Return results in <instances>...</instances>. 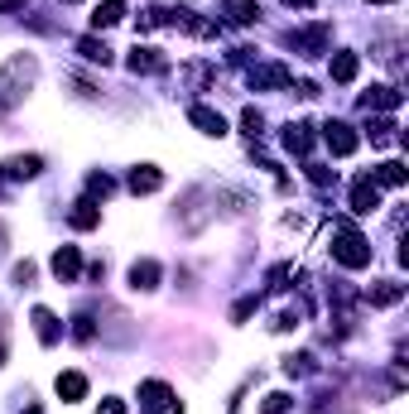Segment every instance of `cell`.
<instances>
[{
    "label": "cell",
    "mask_w": 409,
    "mask_h": 414,
    "mask_svg": "<svg viewBox=\"0 0 409 414\" xmlns=\"http://www.w3.org/2000/svg\"><path fill=\"white\" fill-rule=\"evenodd\" d=\"M400 299V284H376L371 289V304H395Z\"/></svg>",
    "instance_id": "9a60e30c"
},
{
    "label": "cell",
    "mask_w": 409,
    "mask_h": 414,
    "mask_svg": "<svg viewBox=\"0 0 409 414\" xmlns=\"http://www.w3.org/2000/svg\"><path fill=\"white\" fill-rule=\"evenodd\" d=\"M39 159H34V154H25V159H10V173H15V178H34V173H39Z\"/></svg>",
    "instance_id": "7c38bea8"
},
{
    "label": "cell",
    "mask_w": 409,
    "mask_h": 414,
    "mask_svg": "<svg viewBox=\"0 0 409 414\" xmlns=\"http://www.w3.org/2000/svg\"><path fill=\"white\" fill-rule=\"evenodd\" d=\"M327 150H332V154H352L356 135L347 130V126H327Z\"/></svg>",
    "instance_id": "277c9868"
},
{
    "label": "cell",
    "mask_w": 409,
    "mask_h": 414,
    "mask_svg": "<svg viewBox=\"0 0 409 414\" xmlns=\"http://www.w3.org/2000/svg\"><path fill=\"white\" fill-rule=\"evenodd\" d=\"M34 323H39V337H44V342H58V323H54V313H49V308H39V313H34Z\"/></svg>",
    "instance_id": "8fae6325"
},
{
    "label": "cell",
    "mask_w": 409,
    "mask_h": 414,
    "mask_svg": "<svg viewBox=\"0 0 409 414\" xmlns=\"http://www.w3.org/2000/svg\"><path fill=\"white\" fill-rule=\"evenodd\" d=\"M381 5H385V0H381Z\"/></svg>",
    "instance_id": "ffe728a7"
},
{
    "label": "cell",
    "mask_w": 409,
    "mask_h": 414,
    "mask_svg": "<svg viewBox=\"0 0 409 414\" xmlns=\"http://www.w3.org/2000/svg\"><path fill=\"white\" fill-rule=\"evenodd\" d=\"M78 49H82L87 58H92V63H106V58H111V49H106V44H97V39H82Z\"/></svg>",
    "instance_id": "5bb4252c"
},
{
    "label": "cell",
    "mask_w": 409,
    "mask_h": 414,
    "mask_svg": "<svg viewBox=\"0 0 409 414\" xmlns=\"http://www.w3.org/2000/svg\"><path fill=\"white\" fill-rule=\"evenodd\" d=\"M188 116L197 121V126H202V135H226V121H221L217 111H207V106H193Z\"/></svg>",
    "instance_id": "3957f363"
},
{
    "label": "cell",
    "mask_w": 409,
    "mask_h": 414,
    "mask_svg": "<svg viewBox=\"0 0 409 414\" xmlns=\"http://www.w3.org/2000/svg\"><path fill=\"white\" fill-rule=\"evenodd\" d=\"M130 279H135V289H154V279H159V265H154V260H140L135 270H130Z\"/></svg>",
    "instance_id": "52a82bcc"
},
{
    "label": "cell",
    "mask_w": 409,
    "mask_h": 414,
    "mask_svg": "<svg viewBox=\"0 0 409 414\" xmlns=\"http://www.w3.org/2000/svg\"><path fill=\"white\" fill-rule=\"evenodd\" d=\"M130 188H135V193H154V188H159V173H154L149 164L135 169V173H130Z\"/></svg>",
    "instance_id": "9c48e42d"
},
{
    "label": "cell",
    "mask_w": 409,
    "mask_h": 414,
    "mask_svg": "<svg viewBox=\"0 0 409 414\" xmlns=\"http://www.w3.org/2000/svg\"><path fill=\"white\" fill-rule=\"evenodd\" d=\"M58 395H68V400H82V395H87V381H82L78 371H68V376H58Z\"/></svg>",
    "instance_id": "ba28073f"
},
{
    "label": "cell",
    "mask_w": 409,
    "mask_h": 414,
    "mask_svg": "<svg viewBox=\"0 0 409 414\" xmlns=\"http://www.w3.org/2000/svg\"><path fill=\"white\" fill-rule=\"evenodd\" d=\"M337 260L356 270V265H366V260H371V246H366L356 231H347V236H342V246H337Z\"/></svg>",
    "instance_id": "6da1fadb"
},
{
    "label": "cell",
    "mask_w": 409,
    "mask_h": 414,
    "mask_svg": "<svg viewBox=\"0 0 409 414\" xmlns=\"http://www.w3.org/2000/svg\"><path fill=\"white\" fill-rule=\"evenodd\" d=\"M20 5H25V0H0V10H20Z\"/></svg>",
    "instance_id": "d6986e66"
},
{
    "label": "cell",
    "mask_w": 409,
    "mask_h": 414,
    "mask_svg": "<svg viewBox=\"0 0 409 414\" xmlns=\"http://www.w3.org/2000/svg\"><path fill=\"white\" fill-rule=\"evenodd\" d=\"M284 83H289L284 68H265V73H255V87H284Z\"/></svg>",
    "instance_id": "4fadbf2b"
},
{
    "label": "cell",
    "mask_w": 409,
    "mask_h": 414,
    "mask_svg": "<svg viewBox=\"0 0 409 414\" xmlns=\"http://www.w3.org/2000/svg\"><path fill=\"white\" fill-rule=\"evenodd\" d=\"M126 15V0H106V5H97V15H92V25L102 29V25H116Z\"/></svg>",
    "instance_id": "8992f818"
},
{
    "label": "cell",
    "mask_w": 409,
    "mask_h": 414,
    "mask_svg": "<svg viewBox=\"0 0 409 414\" xmlns=\"http://www.w3.org/2000/svg\"><path fill=\"white\" fill-rule=\"evenodd\" d=\"M381 183H405V169H400V164H385L381 169Z\"/></svg>",
    "instance_id": "e0dca14e"
},
{
    "label": "cell",
    "mask_w": 409,
    "mask_h": 414,
    "mask_svg": "<svg viewBox=\"0 0 409 414\" xmlns=\"http://www.w3.org/2000/svg\"><path fill=\"white\" fill-rule=\"evenodd\" d=\"M73 226H97V207H92V202H78V212H73Z\"/></svg>",
    "instance_id": "2e32d148"
},
{
    "label": "cell",
    "mask_w": 409,
    "mask_h": 414,
    "mask_svg": "<svg viewBox=\"0 0 409 414\" xmlns=\"http://www.w3.org/2000/svg\"><path fill=\"white\" fill-rule=\"evenodd\" d=\"M332 78H337V83H352V78H356V58L352 54H337V58H332Z\"/></svg>",
    "instance_id": "30bf717a"
},
{
    "label": "cell",
    "mask_w": 409,
    "mask_h": 414,
    "mask_svg": "<svg viewBox=\"0 0 409 414\" xmlns=\"http://www.w3.org/2000/svg\"><path fill=\"white\" fill-rule=\"evenodd\" d=\"M78 265H82V260H78V246H63L54 255V275L58 279H73V275H78Z\"/></svg>",
    "instance_id": "5b68a950"
},
{
    "label": "cell",
    "mask_w": 409,
    "mask_h": 414,
    "mask_svg": "<svg viewBox=\"0 0 409 414\" xmlns=\"http://www.w3.org/2000/svg\"><path fill=\"white\" fill-rule=\"evenodd\" d=\"M376 202H381L376 183H371V178H356V188H352V207H356V212H371Z\"/></svg>",
    "instance_id": "7a4b0ae2"
},
{
    "label": "cell",
    "mask_w": 409,
    "mask_h": 414,
    "mask_svg": "<svg viewBox=\"0 0 409 414\" xmlns=\"http://www.w3.org/2000/svg\"><path fill=\"white\" fill-rule=\"evenodd\" d=\"M97 414H126V410H121V400H106V405H102Z\"/></svg>",
    "instance_id": "ac0fdd59"
}]
</instances>
